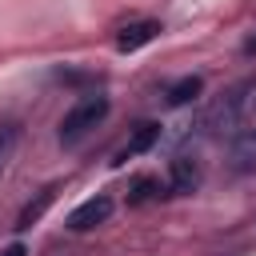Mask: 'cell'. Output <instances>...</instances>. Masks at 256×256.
Listing matches in <instances>:
<instances>
[{
	"mask_svg": "<svg viewBox=\"0 0 256 256\" xmlns=\"http://www.w3.org/2000/svg\"><path fill=\"white\" fill-rule=\"evenodd\" d=\"M196 184H200V168H196V160L176 156V160H172V188H176V192H192Z\"/></svg>",
	"mask_w": 256,
	"mask_h": 256,
	"instance_id": "ba28073f",
	"label": "cell"
},
{
	"mask_svg": "<svg viewBox=\"0 0 256 256\" xmlns=\"http://www.w3.org/2000/svg\"><path fill=\"white\" fill-rule=\"evenodd\" d=\"M156 32H160V24H156V20H136V24L120 28L116 48H120V52H136V48H144L148 40H156Z\"/></svg>",
	"mask_w": 256,
	"mask_h": 256,
	"instance_id": "5b68a950",
	"label": "cell"
},
{
	"mask_svg": "<svg viewBox=\"0 0 256 256\" xmlns=\"http://www.w3.org/2000/svg\"><path fill=\"white\" fill-rule=\"evenodd\" d=\"M0 256H28V248H24V244H8Z\"/></svg>",
	"mask_w": 256,
	"mask_h": 256,
	"instance_id": "4fadbf2b",
	"label": "cell"
},
{
	"mask_svg": "<svg viewBox=\"0 0 256 256\" xmlns=\"http://www.w3.org/2000/svg\"><path fill=\"white\" fill-rule=\"evenodd\" d=\"M256 168V128H244L232 144V172H252Z\"/></svg>",
	"mask_w": 256,
	"mask_h": 256,
	"instance_id": "8992f818",
	"label": "cell"
},
{
	"mask_svg": "<svg viewBox=\"0 0 256 256\" xmlns=\"http://www.w3.org/2000/svg\"><path fill=\"white\" fill-rule=\"evenodd\" d=\"M52 196H56V188H44L40 196H36V204H24V212H20V220H16V228L24 232V228H32L40 216H44V208L52 204Z\"/></svg>",
	"mask_w": 256,
	"mask_h": 256,
	"instance_id": "30bf717a",
	"label": "cell"
},
{
	"mask_svg": "<svg viewBox=\"0 0 256 256\" xmlns=\"http://www.w3.org/2000/svg\"><path fill=\"white\" fill-rule=\"evenodd\" d=\"M108 116V96H80L68 112H64V120H60V144H76L84 132H92L100 120Z\"/></svg>",
	"mask_w": 256,
	"mask_h": 256,
	"instance_id": "7a4b0ae2",
	"label": "cell"
},
{
	"mask_svg": "<svg viewBox=\"0 0 256 256\" xmlns=\"http://www.w3.org/2000/svg\"><path fill=\"white\" fill-rule=\"evenodd\" d=\"M112 216V196H104V192H96V196H88V200H80L72 212H68V228L72 232H88V228H96V224H104Z\"/></svg>",
	"mask_w": 256,
	"mask_h": 256,
	"instance_id": "3957f363",
	"label": "cell"
},
{
	"mask_svg": "<svg viewBox=\"0 0 256 256\" xmlns=\"http://www.w3.org/2000/svg\"><path fill=\"white\" fill-rule=\"evenodd\" d=\"M200 92H204V80H200V76H180V80L168 88V104H172V108H184V104H192Z\"/></svg>",
	"mask_w": 256,
	"mask_h": 256,
	"instance_id": "52a82bcc",
	"label": "cell"
},
{
	"mask_svg": "<svg viewBox=\"0 0 256 256\" xmlns=\"http://www.w3.org/2000/svg\"><path fill=\"white\" fill-rule=\"evenodd\" d=\"M16 144H20V120H0V172L8 168Z\"/></svg>",
	"mask_w": 256,
	"mask_h": 256,
	"instance_id": "9c48e42d",
	"label": "cell"
},
{
	"mask_svg": "<svg viewBox=\"0 0 256 256\" xmlns=\"http://www.w3.org/2000/svg\"><path fill=\"white\" fill-rule=\"evenodd\" d=\"M160 192V184L156 180H136V192H132V204H144V200H152Z\"/></svg>",
	"mask_w": 256,
	"mask_h": 256,
	"instance_id": "8fae6325",
	"label": "cell"
},
{
	"mask_svg": "<svg viewBox=\"0 0 256 256\" xmlns=\"http://www.w3.org/2000/svg\"><path fill=\"white\" fill-rule=\"evenodd\" d=\"M248 128H256V88H252V100H248Z\"/></svg>",
	"mask_w": 256,
	"mask_h": 256,
	"instance_id": "7c38bea8",
	"label": "cell"
},
{
	"mask_svg": "<svg viewBox=\"0 0 256 256\" xmlns=\"http://www.w3.org/2000/svg\"><path fill=\"white\" fill-rule=\"evenodd\" d=\"M156 140H160V124H152V120H148V124H140V128L132 132V140H128V144H124V148H120V152L112 156V164L120 168V164L136 160V156H140V152H148V148H152Z\"/></svg>",
	"mask_w": 256,
	"mask_h": 256,
	"instance_id": "277c9868",
	"label": "cell"
},
{
	"mask_svg": "<svg viewBox=\"0 0 256 256\" xmlns=\"http://www.w3.org/2000/svg\"><path fill=\"white\" fill-rule=\"evenodd\" d=\"M244 52H256V36H252V40H248V44H244Z\"/></svg>",
	"mask_w": 256,
	"mask_h": 256,
	"instance_id": "5bb4252c",
	"label": "cell"
},
{
	"mask_svg": "<svg viewBox=\"0 0 256 256\" xmlns=\"http://www.w3.org/2000/svg\"><path fill=\"white\" fill-rule=\"evenodd\" d=\"M256 80H244L236 88H228L200 120H196V136H232L248 128V100H252Z\"/></svg>",
	"mask_w": 256,
	"mask_h": 256,
	"instance_id": "6da1fadb",
	"label": "cell"
}]
</instances>
